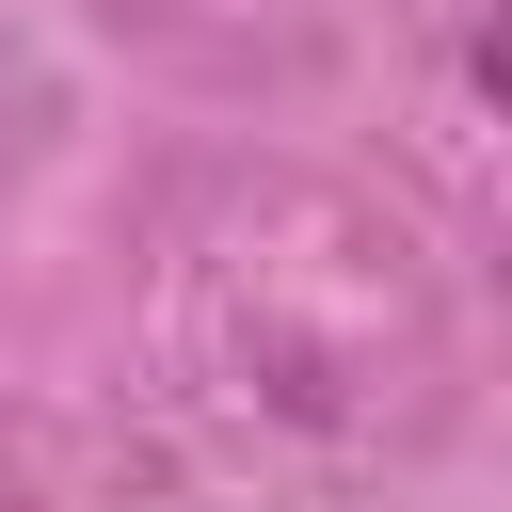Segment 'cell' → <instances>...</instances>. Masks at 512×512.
Wrapping results in <instances>:
<instances>
[]
</instances>
